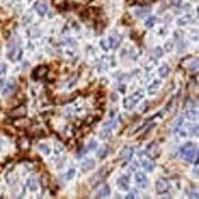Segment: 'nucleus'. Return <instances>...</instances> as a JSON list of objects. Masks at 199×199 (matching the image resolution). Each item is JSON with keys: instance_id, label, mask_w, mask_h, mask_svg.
<instances>
[{"instance_id": "22", "label": "nucleus", "mask_w": 199, "mask_h": 199, "mask_svg": "<svg viewBox=\"0 0 199 199\" xmlns=\"http://www.w3.org/2000/svg\"><path fill=\"white\" fill-rule=\"evenodd\" d=\"M117 126H118V123H117L116 120H110V121H108V122H107V123H105L103 125L104 128H107V129H108L110 130L115 129L117 128Z\"/></svg>"}, {"instance_id": "29", "label": "nucleus", "mask_w": 199, "mask_h": 199, "mask_svg": "<svg viewBox=\"0 0 199 199\" xmlns=\"http://www.w3.org/2000/svg\"><path fill=\"white\" fill-rule=\"evenodd\" d=\"M97 147V143L95 140H91L89 142V145H88V149H90V150H95Z\"/></svg>"}, {"instance_id": "1", "label": "nucleus", "mask_w": 199, "mask_h": 199, "mask_svg": "<svg viewBox=\"0 0 199 199\" xmlns=\"http://www.w3.org/2000/svg\"><path fill=\"white\" fill-rule=\"evenodd\" d=\"M181 156L184 160L189 162V163H194L195 165L198 163V149L196 144L188 142L184 146H183L180 150Z\"/></svg>"}, {"instance_id": "14", "label": "nucleus", "mask_w": 199, "mask_h": 199, "mask_svg": "<svg viewBox=\"0 0 199 199\" xmlns=\"http://www.w3.org/2000/svg\"><path fill=\"white\" fill-rule=\"evenodd\" d=\"M150 12H151V9L144 8V9H139L135 10V15L138 18H144L145 16H147Z\"/></svg>"}, {"instance_id": "7", "label": "nucleus", "mask_w": 199, "mask_h": 199, "mask_svg": "<svg viewBox=\"0 0 199 199\" xmlns=\"http://www.w3.org/2000/svg\"><path fill=\"white\" fill-rule=\"evenodd\" d=\"M18 147L22 152L29 151L30 148V139L28 137H21L18 140Z\"/></svg>"}, {"instance_id": "25", "label": "nucleus", "mask_w": 199, "mask_h": 199, "mask_svg": "<svg viewBox=\"0 0 199 199\" xmlns=\"http://www.w3.org/2000/svg\"><path fill=\"white\" fill-rule=\"evenodd\" d=\"M39 150H40L43 153H45L46 155H48V154L50 153V149H49L48 146H46L45 144H40V145H39Z\"/></svg>"}, {"instance_id": "32", "label": "nucleus", "mask_w": 199, "mask_h": 199, "mask_svg": "<svg viewBox=\"0 0 199 199\" xmlns=\"http://www.w3.org/2000/svg\"><path fill=\"white\" fill-rule=\"evenodd\" d=\"M118 94H117V93L116 92H113L112 94H111V100L112 101H114V102H116L117 100H118Z\"/></svg>"}, {"instance_id": "15", "label": "nucleus", "mask_w": 199, "mask_h": 199, "mask_svg": "<svg viewBox=\"0 0 199 199\" xmlns=\"http://www.w3.org/2000/svg\"><path fill=\"white\" fill-rule=\"evenodd\" d=\"M97 197H107L110 194V187L108 185L104 186L97 194Z\"/></svg>"}, {"instance_id": "35", "label": "nucleus", "mask_w": 199, "mask_h": 199, "mask_svg": "<svg viewBox=\"0 0 199 199\" xmlns=\"http://www.w3.org/2000/svg\"><path fill=\"white\" fill-rule=\"evenodd\" d=\"M165 47H168L166 50H167V51H170V50H171V47H173V45H171L170 43H167V44L165 45Z\"/></svg>"}, {"instance_id": "13", "label": "nucleus", "mask_w": 199, "mask_h": 199, "mask_svg": "<svg viewBox=\"0 0 199 199\" xmlns=\"http://www.w3.org/2000/svg\"><path fill=\"white\" fill-rule=\"evenodd\" d=\"M35 9L37 10V12L40 15V16H44L46 14V12L48 11V7L45 3H42V2H39L36 4L35 6Z\"/></svg>"}, {"instance_id": "2", "label": "nucleus", "mask_w": 199, "mask_h": 199, "mask_svg": "<svg viewBox=\"0 0 199 199\" xmlns=\"http://www.w3.org/2000/svg\"><path fill=\"white\" fill-rule=\"evenodd\" d=\"M161 148L159 146L158 143H156L155 141L152 142L151 144H149L145 150V153L147 154V156L151 159H156L161 155Z\"/></svg>"}, {"instance_id": "17", "label": "nucleus", "mask_w": 199, "mask_h": 199, "mask_svg": "<svg viewBox=\"0 0 199 199\" xmlns=\"http://www.w3.org/2000/svg\"><path fill=\"white\" fill-rule=\"evenodd\" d=\"M134 153V151H133V148H129L127 150H125L123 153H122V159L126 158L128 161H130L131 158H132V155Z\"/></svg>"}, {"instance_id": "12", "label": "nucleus", "mask_w": 199, "mask_h": 199, "mask_svg": "<svg viewBox=\"0 0 199 199\" xmlns=\"http://www.w3.org/2000/svg\"><path fill=\"white\" fill-rule=\"evenodd\" d=\"M94 165H95V162H94V160L87 159V160H85V161L83 163V164H82V171L84 172V173H86V172H88V171L94 169Z\"/></svg>"}, {"instance_id": "21", "label": "nucleus", "mask_w": 199, "mask_h": 199, "mask_svg": "<svg viewBox=\"0 0 199 199\" xmlns=\"http://www.w3.org/2000/svg\"><path fill=\"white\" fill-rule=\"evenodd\" d=\"M169 67L167 65H163L159 69V74L161 77H166L169 74Z\"/></svg>"}, {"instance_id": "6", "label": "nucleus", "mask_w": 199, "mask_h": 199, "mask_svg": "<svg viewBox=\"0 0 199 199\" xmlns=\"http://www.w3.org/2000/svg\"><path fill=\"white\" fill-rule=\"evenodd\" d=\"M49 72V68L45 65H40L39 67H37L34 72L32 73V77L34 79H40V78H43L46 76V74H48Z\"/></svg>"}, {"instance_id": "4", "label": "nucleus", "mask_w": 199, "mask_h": 199, "mask_svg": "<svg viewBox=\"0 0 199 199\" xmlns=\"http://www.w3.org/2000/svg\"><path fill=\"white\" fill-rule=\"evenodd\" d=\"M27 115V107L25 105H19L12 109L9 113V117L16 119L19 118H25Z\"/></svg>"}, {"instance_id": "16", "label": "nucleus", "mask_w": 199, "mask_h": 199, "mask_svg": "<svg viewBox=\"0 0 199 199\" xmlns=\"http://www.w3.org/2000/svg\"><path fill=\"white\" fill-rule=\"evenodd\" d=\"M189 62L188 63V69L190 71H196L198 69V60L197 59H192L191 61L190 60H187Z\"/></svg>"}, {"instance_id": "24", "label": "nucleus", "mask_w": 199, "mask_h": 199, "mask_svg": "<svg viewBox=\"0 0 199 199\" xmlns=\"http://www.w3.org/2000/svg\"><path fill=\"white\" fill-rule=\"evenodd\" d=\"M159 85H160V82H155L153 84H152L150 87H149V94H154L155 93V91L158 89V87H159Z\"/></svg>"}, {"instance_id": "18", "label": "nucleus", "mask_w": 199, "mask_h": 199, "mask_svg": "<svg viewBox=\"0 0 199 199\" xmlns=\"http://www.w3.org/2000/svg\"><path fill=\"white\" fill-rule=\"evenodd\" d=\"M108 147H102L100 150H99L98 152H97V153H96V155L100 158V159H105L106 158V156L108 155Z\"/></svg>"}, {"instance_id": "34", "label": "nucleus", "mask_w": 199, "mask_h": 199, "mask_svg": "<svg viewBox=\"0 0 199 199\" xmlns=\"http://www.w3.org/2000/svg\"><path fill=\"white\" fill-rule=\"evenodd\" d=\"M126 198H127V199H133V198H135V194H134V192L129 193V194L126 196Z\"/></svg>"}, {"instance_id": "27", "label": "nucleus", "mask_w": 199, "mask_h": 199, "mask_svg": "<svg viewBox=\"0 0 199 199\" xmlns=\"http://www.w3.org/2000/svg\"><path fill=\"white\" fill-rule=\"evenodd\" d=\"M28 185L29 186L30 190H36L37 189V184L34 179H29L28 181Z\"/></svg>"}, {"instance_id": "31", "label": "nucleus", "mask_w": 199, "mask_h": 199, "mask_svg": "<svg viewBox=\"0 0 199 199\" xmlns=\"http://www.w3.org/2000/svg\"><path fill=\"white\" fill-rule=\"evenodd\" d=\"M191 130H192V134H193V135H194V134H195V136H196V137L198 136V126H197V125L195 126V128H194V126H193Z\"/></svg>"}, {"instance_id": "33", "label": "nucleus", "mask_w": 199, "mask_h": 199, "mask_svg": "<svg viewBox=\"0 0 199 199\" xmlns=\"http://www.w3.org/2000/svg\"><path fill=\"white\" fill-rule=\"evenodd\" d=\"M163 55V51L161 48H157L156 49V56L157 57H161Z\"/></svg>"}, {"instance_id": "30", "label": "nucleus", "mask_w": 199, "mask_h": 199, "mask_svg": "<svg viewBox=\"0 0 199 199\" xmlns=\"http://www.w3.org/2000/svg\"><path fill=\"white\" fill-rule=\"evenodd\" d=\"M136 1L139 5H148V4H151L153 0H136Z\"/></svg>"}, {"instance_id": "28", "label": "nucleus", "mask_w": 199, "mask_h": 199, "mask_svg": "<svg viewBox=\"0 0 199 199\" xmlns=\"http://www.w3.org/2000/svg\"><path fill=\"white\" fill-rule=\"evenodd\" d=\"M74 174H75V170H74V169H71V170L66 173V175H65L66 180H71V179H73L74 176Z\"/></svg>"}, {"instance_id": "10", "label": "nucleus", "mask_w": 199, "mask_h": 199, "mask_svg": "<svg viewBox=\"0 0 199 199\" xmlns=\"http://www.w3.org/2000/svg\"><path fill=\"white\" fill-rule=\"evenodd\" d=\"M129 179L128 176H125V175L119 177L117 181V184H118V188L122 191H128L129 189Z\"/></svg>"}, {"instance_id": "3", "label": "nucleus", "mask_w": 199, "mask_h": 199, "mask_svg": "<svg viewBox=\"0 0 199 199\" xmlns=\"http://www.w3.org/2000/svg\"><path fill=\"white\" fill-rule=\"evenodd\" d=\"M143 97V94L140 92H137L136 94L130 95L129 97H127L125 100H124V107L126 108L131 109L140 99Z\"/></svg>"}, {"instance_id": "20", "label": "nucleus", "mask_w": 199, "mask_h": 199, "mask_svg": "<svg viewBox=\"0 0 199 199\" xmlns=\"http://www.w3.org/2000/svg\"><path fill=\"white\" fill-rule=\"evenodd\" d=\"M111 131H112V130H110V129H108L103 127V129H102V130H101V132H100V138H101L102 139H107V138H109V137L111 136Z\"/></svg>"}, {"instance_id": "8", "label": "nucleus", "mask_w": 199, "mask_h": 199, "mask_svg": "<svg viewBox=\"0 0 199 199\" xmlns=\"http://www.w3.org/2000/svg\"><path fill=\"white\" fill-rule=\"evenodd\" d=\"M135 180H136L137 184L140 188H146V186L148 184V178L143 173H140V172L137 173L135 174Z\"/></svg>"}, {"instance_id": "11", "label": "nucleus", "mask_w": 199, "mask_h": 199, "mask_svg": "<svg viewBox=\"0 0 199 199\" xmlns=\"http://www.w3.org/2000/svg\"><path fill=\"white\" fill-rule=\"evenodd\" d=\"M109 40H110V45L113 49H117L120 43H121V40H122V38L120 35H118V33H114L113 35L110 36L109 38Z\"/></svg>"}, {"instance_id": "19", "label": "nucleus", "mask_w": 199, "mask_h": 199, "mask_svg": "<svg viewBox=\"0 0 199 199\" xmlns=\"http://www.w3.org/2000/svg\"><path fill=\"white\" fill-rule=\"evenodd\" d=\"M186 118L191 119V120H196L198 118V112L197 111H194V110H188L185 114Z\"/></svg>"}, {"instance_id": "23", "label": "nucleus", "mask_w": 199, "mask_h": 199, "mask_svg": "<svg viewBox=\"0 0 199 199\" xmlns=\"http://www.w3.org/2000/svg\"><path fill=\"white\" fill-rule=\"evenodd\" d=\"M156 18H154V17H150L147 20H146V22H145V26L147 27V28H153V25H154V23L156 22Z\"/></svg>"}, {"instance_id": "9", "label": "nucleus", "mask_w": 199, "mask_h": 199, "mask_svg": "<svg viewBox=\"0 0 199 199\" xmlns=\"http://www.w3.org/2000/svg\"><path fill=\"white\" fill-rule=\"evenodd\" d=\"M14 126L18 129H28L30 127L31 125V121L29 119L24 118H16V120L14 121Z\"/></svg>"}, {"instance_id": "26", "label": "nucleus", "mask_w": 199, "mask_h": 199, "mask_svg": "<svg viewBox=\"0 0 199 199\" xmlns=\"http://www.w3.org/2000/svg\"><path fill=\"white\" fill-rule=\"evenodd\" d=\"M143 166H144L148 171H153V168H154V164H153V163H152L151 162H147V161L143 162Z\"/></svg>"}, {"instance_id": "5", "label": "nucleus", "mask_w": 199, "mask_h": 199, "mask_svg": "<svg viewBox=\"0 0 199 199\" xmlns=\"http://www.w3.org/2000/svg\"><path fill=\"white\" fill-rule=\"evenodd\" d=\"M155 186H156V191L159 194H163L166 193L170 188L168 181L163 179V178H159L156 181Z\"/></svg>"}]
</instances>
